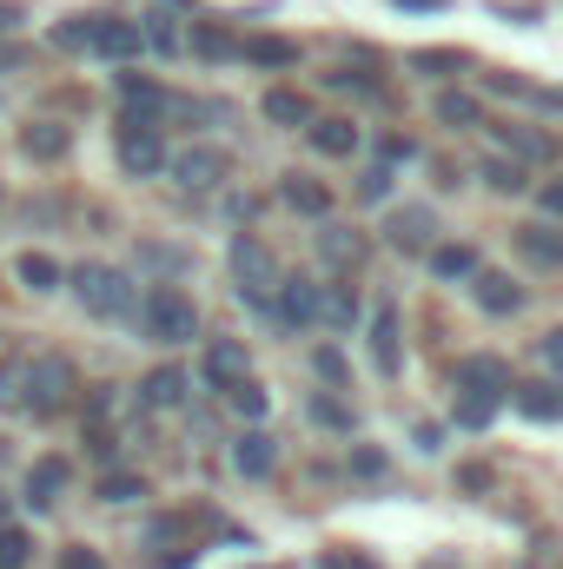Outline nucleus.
I'll list each match as a JSON object with an SVG mask.
<instances>
[{
    "mask_svg": "<svg viewBox=\"0 0 563 569\" xmlns=\"http://www.w3.org/2000/svg\"><path fill=\"white\" fill-rule=\"evenodd\" d=\"M226 259H233V284H239V298H246L253 311H266L273 325H285V318H279V305H273V291H266V284H273V252H266V246H259L253 232H239Z\"/></svg>",
    "mask_w": 563,
    "mask_h": 569,
    "instance_id": "f257e3e1",
    "label": "nucleus"
},
{
    "mask_svg": "<svg viewBox=\"0 0 563 569\" xmlns=\"http://www.w3.org/2000/svg\"><path fill=\"white\" fill-rule=\"evenodd\" d=\"M73 298L93 311V318H134V279L113 272V266H73Z\"/></svg>",
    "mask_w": 563,
    "mask_h": 569,
    "instance_id": "f03ea898",
    "label": "nucleus"
},
{
    "mask_svg": "<svg viewBox=\"0 0 563 569\" xmlns=\"http://www.w3.org/2000/svg\"><path fill=\"white\" fill-rule=\"evenodd\" d=\"M113 152H120V166L134 172V179H152L159 166H166V127H152V120H120L113 127Z\"/></svg>",
    "mask_w": 563,
    "mask_h": 569,
    "instance_id": "7ed1b4c3",
    "label": "nucleus"
},
{
    "mask_svg": "<svg viewBox=\"0 0 563 569\" xmlns=\"http://www.w3.org/2000/svg\"><path fill=\"white\" fill-rule=\"evenodd\" d=\"M146 331H152L159 345H186V338L199 331V311H192V298H186L179 284H159V291L146 298Z\"/></svg>",
    "mask_w": 563,
    "mask_h": 569,
    "instance_id": "20e7f679",
    "label": "nucleus"
},
{
    "mask_svg": "<svg viewBox=\"0 0 563 569\" xmlns=\"http://www.w3.org/2000/svg\"><path fill=\"white\" fill-rule=\"evenodd\" d=\"M73 398V365L67 358H27V405L20 411H53V405H67Z\"/></svg>",
    "mask_w": 563,
    "mask_h": 569,
    "instance_id": "39448f33",
    "label": "nucleus"
},
{
    "mask_svg": "<svg viewBox=\"0 0 563 569\" xmlns=\"http://www.w3.org/2000/svg\"><path fill=\"white\" fill-rule=\"evenodd\" d=\"M199 371H206V385L233 391V385H246V378H253V358H246V345H239V338H213Z\"/></svg>",
    "mask_w": 563,
    "mask_h": 569,
    "instance_id": "423d86ee",
    "label": "nucleus"
},
{
    "mask_svg": "<svg viewBox=\"0 0 563 569\" xmlns=\"http://www.w3.org/2000/svg\"><path fill=\"white\" fill-rule=\"evenodd\" d=\"M318 259L332 272H358L365 266V232L358 226H318Z\"/></svg>",
    "mask_w": 563,
    "mask_h": 569,
    "instance_id": "0eeeda50",
    "label": "nucleus"
},
{
    "mask_svg": "<svg viewBox=\"0 0 563 569\" xmlns=\"http://www.w3.org/2000/svg\"><path fill=\"white\" fill-rule=\"evenodd\" d=\"M365 345H372V365H378L385 378H398L405 351H398V311H392V305H378V311H372V331H365Z\"/></svg>",
    "mask_w": 563,
    "mask_h": 569,
    "instance_id": "6e6552de",
    "label": "nucleus"
},
{
    "mask_svg": "<svg viewBox=\"0 0 563 569\" xmlns=\"http://www.w3.org/2000/svg\"><path fill=\"white\" fill-rule=\"evenodd\" d=\"M517 252H524V266H537V272H563V226H524L517 232Z\"/></svg>",
    "mask_w": 563,
    "mask_h": 569,
    "instance_id": "1a4fd4ad",
    "label": "nucleus"
},
{
    "mask_svg": "<svg viewBox=\"0 0 563 569\" xmlns=\"http://www.w3.org/2000/svg\"><path fill=\"white\" fill-rule=\"evenodd\" d=\"M172 179H179V186H192V192H206V186H219V179H226V159H219L213 146H186V152L172 159Z\"/></svg>",
    "mask_w": 563,
    "mask_h": 569,
    "instance_id": "9d476101",
    "label": "nucleus"
},
{
    "mask_svg": "<svg viewBox=\"0 0 563 569\" xmlns=\"http://www.w3.org/2000/svg\"><path fill=\"white\" fill-rule=\"evenodd\" d=\"M87 47H100L107 60H134L146 40H140L134 20H87Z\"/></svg>",
    "mask_w": 563,
    "mask_h": 569,
    "instance_id": "9b49d317",
    "label": "nucleus"
},
{
    "mask_svg": "<svg viewBox=\"0 0 563 569\" xmlns=\"http://www.w3.org/2000/svg\"><path fill=\"white\" fill-rule=\"evenodd\" d=\"M67 477H73V470H67L60 457H40V463L27 470V503H33V510H53V503L67 497Z\"/></svg>",
    "mask_w": 563,
    "mask_h": 569,
    "instance_id": "f8f14e48",
    "label": "nucleus"
},
{
    "mask_svg": "<svg viewBox=\"0 0 563 569\" xmlns=\"http://www.w3.org/2000/svg\"><path fill=\"white\" fill-rule=\"evenodd\" d=\"M279 199L292 206V212L318 219V226H325V212H332V192H325L318 179H305V172H285V179H279Z\"/></svg>",
    "mask_w": 563,
    "mask_h": 569,
    "instance_id": "ddd939ff",
    "label": "nucleus"
},
{
    "mask_svg": "<svg viewBox=\"0 0 563 569\" xmlns=\"http://www.w3.org/2000/svg\"><path fill=\"white\" fill-rule=\"evenodd\" d=\"M471 298L491 311V318H511L517 305H524V291H517V279H504V272H477L471 279Z\"/></svg>",
    "mask_w": 563,
    "mask_h": 569,
    "instance_id": "4468645a",
    "label": "nucleus"
},
{
    "mask_svg": "<svg viewBox=\"0 0 563 569\" xmlns=\"http://www.w3.org/2000/svg\"><path fill=\"white\" fill-rule=\"evenodd\" d=\"M140 398H146V411H179V405H186V371H179V365H159V371H146Z\"/></svg>",
    "mask_w": 563,
    "mask_h": 569,
    "instance_id": "2eb2a0df",
    "label": "nucleus"
},
{
    "mask_svg": "<svg viewBox=\"0 0 563 569\" xmlns=\"http://www.w3.org/2000/svg\"><path fill=\"white\" fill-rule=\"evenodd\" d=\"M233 463H239V477H273V463H279V443H273L266 430H246V437L233 443Z\"/></svg>",
    "mask_w": 563,
    "mask_h": 569,
    "instance_id": "dca6fc26",
    "label": "nucleus"
},
{
    "mask_svg": "<svg viewBox=\"0 0 563 569\" xmlns=\"http://www.w3.org/2000/svg\"><path fill=\"white\" fill-rule=\"evenodd\" d=\"M451 378H457L464 391H477V385H484V398H491V405H497V391L511 385V378H504V358H464Z\"/></svg>",
    "mask_w": 563,
    "mask_h": 569,
    "instance_id": "f3484780",
    "label": "nucleus"
},
{
    "mask_svg": "<svg viewBox=\"0 0 563 569\" xmlns=\"http://www.w3.org/2000/svg\"><path fill=\"white\" fill-rule=\"evenodd\" d=\"M259 113H266L273 127H312V100L292 93V87H273V93L259 100Z\"/></svg>",
    "mask_w": 563,
    "mask_h": 569,
    "instance_id": "a211bd4d",
    "label": "nucleus"
},
{
    "mask_svg": "<svg viewBox=\"0 0 563 569\" xmlns=\"http://www.w3.org/2000/svg\"><path fill=\"white\" fill-rule=\"evenodd\" d=\"M279 318L285 325H312V318H318V284L312 279H285L279 284Z\"/></svg>",
    "mask_w": 563,
    "mask_h": 569,
    "instance_id": "6ab92c4d",
    "label": "nucleus"
},
{
    "mask_svg": "<svg viewBox=\"0 0 563 569\" xmlns=\"http://www.w3.org/2000/svg\"><path fill=\"white\" fill-rule=\"evenodd\" d=\"M424 232H437V226H431V206H405V212H392V246H398V252H418Z\"/></svg>",
    "mask_w": 563,
    "mask_h": 569,
    "instance_id": "aec40b11",
    "label": "nucleus"
},
{
    "mask_svg": "<svg viewBox=\"0 0 563 569\" xmlns=\"http://www.w3.org/2000/svg\"><path fill=\"white\" fill-rule=\"evenodd\" d=\"M20 152H27V159H60V152H67V127H53V120L20 127Z\"/></svg>",
    "mask_w": 563,
    "mask_h": 569,
    "instance_id": "412c9836",
    "label": "nucleus"
},
{
    "mask_svg": "<svg viewBox=\"0 0 563 569\" xmlns=\"http://www.w3.org/2000/svg\"><path fill=\"white\" fill-rule=\"evenodd\" d=\"M517 411L537 418V425H557L563 418V385H531V391H517Z\"/></svg>",
    "mask_w": 563,
    "mask_h": 569,
    "instance_id": "4be33fe9",
    "label": "nucleus"
},
{
    "mask_svg": "<svg viewBox=\"0 0 563 569\" xmlns=\"http://www.w3.org/2000/svg\"><path fill=\"white\" fill-rule=\"evenodd\" d=\"M312 146H318L325 159H345V152H358V127H352V120H318V127H312Z\"/></svg>",
    "mask_w": 563,
    "mask_h": 569,
    "instance_id": "5701e85b",
    "label": "nucleus"
},
{
    "mask_svg": "<svg viewBox=\"0 0 563 569\" xmlns=\"http://www.w3.org/2000/svg\"><path fill=\"white\" fill-rule=\"evenodd\" d=\"M431 272L437 279H477V252L471 246H437L431 252Z\"/></svg>",
    "mask_w": 563,
    "mask_h": 569,
    "instance_id": "b1692460",
    "label": "nucleus"
},
{
    "mask_svg": "<svg viewBox=\"0 0 563 569\" xmlns=\"http://www.w3.org/2000/svg\"><path fill=\"white\" fill-rule=\"evenodd\" d=\"M13 272H20L27 291H53V284H60V266H53L47 252H20V259H13Z\"/></svg>",
    "mask_w": 563,
    "mask_h": 569,
    "instance_id": "393cba45",
    "label": "nucleus"
},
{
    "mask_svg": "<svg viewBox=\"0 0 563 569\" xmlns=\"http://www.w3.org/2000/svg\"><path fill=\"white\" fill-rule=\"evenodd\" d=\"M226 405H233V411H239L246 425H259V418L273 411V398H266V385H253V378H246V385H233V391H226Z\"/></svg>",
    "mask_w": 563,
    "mask_h": 569,
    "instance_id": "a878e982",
    "label": "nucleus"
},
{
    "mask_svg": "<svg viewBox=\"0 0 563 569\" xmlns=\"http://www.w3.org/2000/svg\"><path fill=\"white\" fill-rule=\"evenodd\" d=\"M27 405V358H0V411Z\"/></svg>",
    "mask_w": 563,
    "mask_h": 569,
    "instance_id": "bb28decb",
    "label": "nucleus"
},
{
    "mask_svg": "<svg viewBox=\"0 0 563 569\" xmlns=\"http://www.w3.org/2000/svg\"><path fill=\"white\" fill-rule=\"evenodd\" d=\"M437 120L444 127H484V107L464 100V93H437Z\"/></svg>",
    "mask_w": 563,
    "mask_h": 569,
    "instance_id": "cd10ccee",
    "label": "nucleus"
},
{
    "mask_svg": "<svg viewBox=\"0 0 563 569\" xmlns=\"http://www.w3.org/2000/svg\"><path fill=\"white\" fill-rule=\"evenodd\" d=\"M246 60H259V67H292V60H298V47H292V40H266V33H259V40H246Z\"/></svg>",
    "mask_w": 563,
    "mask_h": 569,
    "instance_id": "c85d7f7f",
    "label": "nucleus"
},
{
    "mask_svg": "<svg viewBox=\"0 0 563 569\" xmlns=\"http://www.w3.org/2000/svg\"><path fill=\"white\" fill-rule=\"evenodd\" d=\"M318 318H332V325H352V318H358V298H352L345 284H332V291H318Z\"/></svg>",
    "mask_w": 563,
    "mask_h": 569,
    "instance_id": "c756f323",
    "label": "nucleus"
},
{
    "mask_svg": "<svg viewBox=\"0 0 563 569\" xmlns=\"http://www.w3.org/2000/svg\"><path fill=\"white\" fill-rule=\"evenodd\" d=\"M412 67H418V73H451V67H471V53H457V47H437V53H431V47H424V53H412Z\"/></svg>",
    "mask_w": 563,
    "mask_h": 569,
    "instance_id": "7c9ffc66",
    "label": "nucleus"
},
{
    "mask_svg": "<svg viewBox=\"0 0 563 569\" xmlns=\"http://www.w3.org/2000/svg\"><path fill=\"white\" fill-rule=\"evenodd\" d=\"M497 140L517 146L524 159H557V140H551V133H497Z\"/></svg>",
    "mask_w": 563,
    "mask_h": 569,
    "instance_id": "2f4dec72",
    "label": "nucleus"
},
{
    "mask_svg": "<svg viewBox=\"0 0 563 569\" xmlns=\"http://www.w3.org/2000/svg\"><path fill=\"white\" fill-rule=\"evenodd\" d=\"M312 425H325V430H352V405H338V398H312Z\"/></svg>",
    "mask_w": 563,
    "mask_h": 569,
    "instance_id": "473e14b6",
    "label": "nucleus"
},
{
    "mask_svg": "<svg viewBox=\"0 0 563 569\" xmlns=\"http://www.w3.org/2000/svg\"><path fill=\"white\" fill-rule=\"evenodd\" d=\"M100 497H107V503H134V497H146V483L120 470V477H100Z\"/></svg>",
    "mask_w": 563,
    "mask_h": 569,
    "instance_id": "72a5a7b5",
    "label": "nucleus"
},
{
    "mask_svg": "<svg viewBox=\"0 0 563 569\" xmlns=\"http://www.w3.org/2000/svg\"><path fill=\"white\" fill-rule=\"evenodd\" d=\"M27 550H33L27 530H0V569H20L27 563Z\"/></svg>",
    "mask_w": 563,
    "mask_h": 569,
    "instance_id": "f704fd0d",
    "label": "nucleus"
},
{
    "mask_svg": "<svg viewBox=\"0 0 563 569\" xmlns=\"http://www.w3.org/2000/svg\"><path fill=\"white\" fill-rule=\"evenodd\" d=\"M484 179H491L497 192H524V172H517L511 159H491V166H484Z\"/></svg>",
    "mask_w": 563,
    "mask_h": 569,
    "instance_id": "c9c22d12",
    "label": "nucleus"
},
{
    "mask_svg": "<svg viewBox=\"0 0 563 569\" xmlns=\"http://www.w3.org/2000/svg\"><path fill=\"white\" fill-rule=\"evenodd\" d=\"M491 418H497V405H491V398H464V405H457V425H471V430H484Z\"/></svg>",
    "mask_w": 563,
    "mask_h": 569,
    "instance_id": "e433bc0d",
    "label": "nucleus"
},
{
    "mask_svg": "<svg viewBox=\"0 0 563 569\" xmlns=\"http://www.w3.org/2000/svg\"><path fill=\"white\" fill-rule=\"evenodd\" d=\"M60 569H107V557L87 550V543H67V550H60Z\"/></svg>",
    "mask_w": 563,
    "mask_h": 569,
    "instance_id": "4c0bfd02",
    "label": "nucleus"
},
{
    "mask_svg": "<svg viewBox=\"0 0 563 569\" xmlns=\"http://www.w3.org/2000/svg\"><path fill=\"white\" fill-rule=\"evenodd\" d=\"M140 40H146V47H159V53H179V33H172L166 20H146V27H140Z\"/></svg>",
    "mask_w": 563,
    "mask_h": 569,
    "instance_id": "58836bf2",
    "label": "nucleus"
},
{
    "mask_svg": "<svg viewBox=\"0 0 563 569\" xmlns=\"http://www.w3.org/2000/svg\"><path fill=\"white\" fill-rule=\"evenodd\" d=\"M358 199H392V166H378V172H365V186H358Z\"/></svg>",
    "mask_w": 563,
    "mask_h": 569,
    "instance_id": "ea45409f",
    "label": "nucleus"
},
{
    "mask_svg": "<svg viewBox=\"0 0 563 569\" xmlns=\"http://www.w3.org/2000/svg\"><path fill=\"white\" fill-rule=\"evenodd\" d=\"M140 259L159 266V272H179V266H186V252H172V246H140Z\"/></svg>",
    "mask_w": 563,
    "mask_h": 569,
    "instance_id": "a19ab883",
    "label": "nucleus"
},
{
    "mask_svg": "<svg viewBox=\"0 0 563 569\" xmlns=\"http://www.w3.org/2000/svg\"><path fill=\"white\" fill-rule=\"evenodd\" d=\"M312 365H318V378H332V385H345V358H338L332 345H318V358H312Z\"/></svg>",
    "mask_w": 563,
    "mask_h": 569,
    "instance_id": "79ce46f5",
    "label": "nucleus"
},
{
    "mask_svg": "<svg viewBox=\"0 0 563 569\" xmlns=\"http://www.w3.org/2000/svg\"><path fill=\"white\" fill-rule=\"evenodd\" d=\"M53 47H87V20H67V27H53Z\"/></svg>",
    "mask_w": 563,
    "mask_h": 569,
    "instance_id": "37998d69",
    "label": "nucleus"
},
{
    "mask_svg": "<svg viewBox=\"0 0 563 569\" xmlns=\"http://www.w3.org/2000/svg\"><path fill=\"white\" fill-rule=\"evenodd\" d=\"M192 47H199V53H206V60H219V53H233V40H226V33H213V27H206V33H199V40H192Z\"/></svg>",
    "mask_w": 563,
    "mask_h": 569,
    "instance_id": "c03bdc74",
    "label": "nucleus"
},
{
    "mask_svg": "<svg viewBox=\"0 0 563 569\" xmlns=\"http://www.w3.org/2000/svg\"><path fill=\"white\" fill-rule=\"evenodd\" d=\"M537 206H544V212H551V219H563V179H551V186H544V192H537Z\"/></svg>",
    "mask_w": 563,
    "mask_h": 569,
    "instance_id": "a18cd8bd",
    "label": "nucleus"
},
{
    "mask_svg": "<svg viewBox=\"0 0 563 569\" xmlns=\"http://www.w3.org/2000/svg\"><path fill=\"white\" fill-rule=\"evenodd\" d=\"M544 365H551V371H563V325L544 338Z\"/></svg>",
    "mask_w": 563,
    "mask_h": 569,
    "instance_id": "49530a36",
    "label": "nucleus"
},
{
    "mask_svg": "<svg viewBox=\"0 0 563 569\" xmlns=\"http://www.w3.org/2000/svg\"><path fill=\"white\" fill-rule=\"evenodd\" d=\"M352 463H358V477H385V457H372V450H358Z\"/></svg>",
    "mask_w": 563,
    "mask_h": 569,
    "instance_id": "de8ad7c7",
    "label": "nucleus"
},
{
    "mask_svg": "<svg viewBox=\"0 0 563 569\" xmlns=\"http://www.w3.org/2000/svg\"><path fill=\"white\" fill-rule=\"evenodd\" d=\"M418 443L424 450H444V425H418Z\"/></svg>",
    "mask_w": 563,
    "mask_h": 569,
    "instance_id": "09e8293b",
    "label": "nucleus"
},
{
    "mask_svg": "<svg viewBox=\"0 0 563 569\" xmlns=\"http://www.w3.org/2000/svg\"><path fill=\"white\" fill-rule=\"evenodd\" d=\"M13 20H20V7H13V0H0V33H7Z\"/></svg>",
    "mask_w": 563,
    "mask_h": 569,
    "instance_id": "8fccbe9b",
    "label": "nucleus"
},
{
    "mask_svg": "<svg viewBox=\"0 0 563 569\" xmlns=\"http://www.w3.org/2000/svg\"><path fill=\"white\" fill-rule=\"evenodd\" d=\"M398 7H424V13H437V7H444V0H398Z\"/></svg>",
    "mask_w": 563,
    "mask_h": 569,
    "instance_id": "3c124183",
    "label": "nucleus"
}]
</instances>
